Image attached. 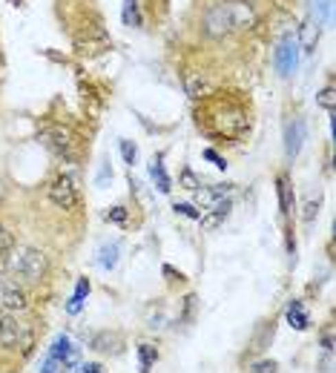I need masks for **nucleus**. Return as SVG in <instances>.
<instances>
[{"label": "nucleus", "mask_w": 336, "mask_h": 373, "mask_svg": "<svg viewBox=\"0 0 336 373\" xmlns=\"http://www.w3.org/2000/svg\"><path fill=\"white\" fill-rule=\"evenodd\" d=\"M164 275H170V282H184V273H175L170 264H164Z\"/></svg>", "instance_id": "obj_36"}, {"label": "nucleus", "mask_w": 336, "mask_h": 373, "mask_svg": "<svg viewBox=\"0 0 336 373\" xmlns=\"http://www.w3.org/2000/svg\"><path fill=\"white\" fill-rule=\"evenodd\" d=\"M75 373H104V368L98 362H81L75 368Z\"/></svg>", "instance_id": "obj_34"}, {"label": "nucleus", "mask_w": 336, "mask_h": 373, "mask_svg": "<svg viewBox=\"0 0 336 373\" xmlns=\"http://www.w3.org/2000/svg\"><path fill=\"white\" fill-rule=\"evenodd\" d=\"M84 304H87V302H81L78 296H69V299H67V313H69V316H78V313L84 310Z\"/></svg>", "instance_id": "obj_33"}, {"label": "nucleus", "mask_w": 336, "mask_h": 373, "mask_svg": "<svg viewBox=\"0 0 336 373\" xmlns=\"http://www.w3.org/2000/svg\"><path fill=\"white\" fill-rule=\"evenodd\" d=\"M104 221H109V224H118V227H124V224H126V207H124V204H115V207L104 210Z\"/></svg>", "instance_id": "obj_24"}, {"label": "nucleus", "mask_w": 336, "mask_h": 373, "mask_svg": "<svg viewBox=\"0 0 336 373\" xmlns=\"http://www.w3.org/2000/svg\"><path fill=\"white\" fill-rule=\"evenodd\" d=\"M256 23V9L250 0H221L201 14V32L207 38H227Z\"/></svg>", "instance_id": "obj_2"}, {"label": "nucleus", "mask_w": 336, "mask_h": 373, "mask_svg": "<svg viewBox=\"0 0 336 373\" xmlns=\"http://www.w3.org/2000/svg\"><path fill=\"white\" fill-rule=\"evenodd\" d=\"M319 38H322V26H319L313 18H305L299 26V35H296V43H299V52L305 55H313Z\"/></svg>", "instance_id": "obj_11"}, {"label": "nucleus", "mask_w": 336, "mask_h": 373, "mask_svg": "<svg viewBox=\"0 0 336 373\" xmlns=\"http://www.w3.org/2000/svg\"><path fill=\"white\" fill-rule=\"evenodd\" d=\"M155 362H158V348L150 345V342L138 345V370H141V373H153Z\"/></svg>", "instance_id": "obj_19"}, {"label": "nucleus", "mask_w": 336, "mask_h": 373, "mask_svg": "<svg viewBox=\"0 0 336 373\" xmlns=\"http://www.w3.org/2000/svg\"><path fill=\"white\" fill-rule=\"evenodd\" d=\"M179 184H181L187 192H196V190L201 187V178H199L193 170H181V175H179Z\"/></svg>", "instance_id": "obj_25"}, {"label": "nucleus", "mask_w": 336, "mask_h": 373, "mask_svg": "<svg viewBox=\"0 0 336 373\" xmlns=\"http://www.w3.org/2000/svg\"><path fill=\"white\" fill-rule=\"evenodd\" d=\"M184 89L193 101H201L207 95H213V84L207 80L204 72H184Z\"/></svg>", "instance_id": "obj_14"}, {"label": "nucleus", "mask_w": 336, "mask_h": 373, "mask_svg": "<svg viewBox=\"0 0 336 373\" xmlns=\"http://www.w3.org/2000/svg\"><path fill=\"white\" fill-rule=\"evenodd\" d=\"M201 155H204V161H210V164H213L216 170H227V158H224V155H219L213 147H207Z\"/></svg>", "instance_id": "obj_29"}, {"label": "nucleus", "mask_w": 336, "mask_h": 373, "mask_svg": "<svg viewBox=\"0 0 336 373\" xmlns=\"http://www.w3.org/2000/svg\"><path fill=\"white\" fill-rule=\"evenodd\" d=\"M121 21L130 29H141L144 26V14H141V3L138 0H124L121 3Z\"/></svg>", "instance_id": "obj_18"}, {"label": "nucleus", "mask_w": 336, "mask_h": 373, "mask_svg": "<svg viewBox=\"0 0 336 373\" xmlns=\"http://www.w3.org/2000/svg\"><path fill=\"white\" fill-rule=\"evenodd\" d=\"M316 216H319V196H313V192H311L308 201H305V210H302V221L311 224Z\"/></svg>", "instance_id": "obj_27"}, {"label": "nucleus", "mask_w": 336, "mask_h": 373, "mask_svg": "<svg viewBox=\"0 0 336 373\" xmlns=\"http://www.w3.org/2000/svg\"><path fill=\"white\" fill-rule=\"evenodd\" d=\"M92 350H98L104 356H118L124 350V336L118 330H101V333H95Z\"/></svg>", "instance_id": "obj_12"}, {"label": "nucleus", "mask_w": 336, "mask_h": 373, "mask_svg": "<svg viewBox=\"0 0 336 373\" xmlns=\"http://www.w3.org/2000/svg\"><path fill=\"white\" fill-rule=\"evenodd\" d=\"M250 373H279V362L276 359H259L250 368Z\"/></svg>", "instance_id": "obj_30"}, {"label": "nucleus", "mask_w": 336, "mask_h": 373, "mask_svg": "<svg viewBox=\"0 0 336 373\" xmlns=\"http://www.w3.org/2000/svg\"><path fill=\"white\" fill-rule=\"evenodd\" d=\"M273 69L282 80H291L299 69V43H296V35H282V41L276 43L273 49Z\"/></svg>", "instance_id": "obj_4"}, {"label": "nucleus", "mask_w": 336, "mask_h": 373, "mask_svg": "<svg viewBox=\"0 0 336 373\" xmlns=\"http://www.w3.org/2000/svg\"><path fill=\"white\" fill-rule=\"evenodd\" d=\"M316 104L322 106V109H328V112H333V106H336V92H333V84H328V87H322L316 92Z\"/></svg>", "instance_id": "obj_22"}, {"label": "nucleus", "mask_w": 336, "mask_h": 373, "mask_svg": "<svg viewBox=\"0 0 336 373\" xmlns=\"http://www.w3.org/2000/svg\"><path fill=\"white\" fill-rule=\"evenodd\" d=\"M89 293H92V282L87 279V275H81V279L75 282V293H72V296H78L81 302H87V296H89Z\"/></svg>", "instance_id": "obj_31"}, {"label": "nucleus", "mask_w": 336, "mask_h": 373, "mask_svg": "<svg viewBox=\"0 0 336 373\" xmlns=\"http://www.w3.org/2000/svg\"><path fill=\"white\" fill-rule=\"evenodd\" d=\"M284 321L291 324L293 330H308L311 328V313L305 310V304H302L299 299H293L284 307Z\"/></svg>", "instance_id": "obj_15"}, {"label": "nucleus", "mask_w": 336, "mask_h": 373, "mask_svg": "<svg viewBox=\"0 0 336 373\" xmlns=\"http://www.w3.org/2000/svg\"><path fill=\"white\" fill-rule=\"evenodd\" d=\"M150 178H153V184H155V190L161 192V196H167V192L172 190V178H170V172L164 167V158L161 155H153V161H150Z\"/></svg>", "instance_id": "obj_16"}, {"label": "nucleus", "mask_w": 336, "mask_h": 373, "mask_svg": "<svg viewBox=\"0 0 336 373\" xmlns=\"http://www.w3.org/2000/svg\"><path fill=\"white\" fill-rule=\"evenodd\" d=\"M331 14H333V0H313L308 18H313L319 26H328L331 23Z\"/></svg>", "instance_id": "obj_20"}, {"label": "nucleus", "mask_w": 336, "mask_h": 373, "mask_svg": "<svg viewBox=\"0 0 336 373\" xmlns=\"http://www.w3.org/2000/svg\"><path fill=\"white\" fill-rule=\"evenodd\" d=\"M49 356H55V359H58L63 368H67V370H72V368L81 365V348H78L67 333H58V336L52 339Z\"/></svg>", "instance_id": "obj_9"}, {"label": "nucleus", "mask_w": 336, "mask_h": 373, "mask_svg": "<svg viewBox=\"0 0 336 373\" xmlns=\"http://www.w3.org/2000/svg\"><path fill=\"white\" fill-rule=\"evenodd\" d=\"M0 307L9 313H23L29 302H26V293L18 287V282H12L9 275L0 273Z\"/></svg>", "instance_id": "obj_8"}, {"label": "nucleus", "mask_w": 336, "mask_h": 373, "mask_svg": "<svg viewBox=\"0 0 336 373\" xmlns=\"http://www.w3.org/2000/svg\"><path fill=\"white\" fill-rule=\"evenodd\" d=\"M41 141H43L58 158H72V152H75V135H72L69 126L46 124V126L41 129Z\"/></svg>", "instance_id": "obj_6"}, {"label": "nucleus", "mask_w": 336, "mask_h": 373, "mask_svg": "<svg viewBox=\"0 0 336 373\" xmlns=\"http://www.w3.org/2000/svg\"><path fill=\"white\" fill-rule=\"evenodd\" d=\"M46 196H49V201L60 210H75L78 207V187L72 181V175L67 172H58L49 187H46Z\"/></svg>", "instance_id": "obj_7"}, {"label": "nucleus", "mask_w": 336, "mask_h": 373, "mask_svg": "<svg viewBox=\"0 0 336 373\" xmlns=\"http://www.w3.org/2000/svg\"><path fill=\"white\" fill-rule=\"evenodd\" d=\"M118 150H121L124 164L133 170V167L138 164V144H135V141H130V138H118Z\"/></svg>", "instance_id": "obj_21"}, {"label": "nucleus", "mask_w": 336, "mask_h": 373, "mask_svg": "<svg viewBox=\"0 0 336 373\" xmlns=\"http://www.w3.org/2000/svg\"><path fill=\"white\" fill-rule=\"evenodd\" d=\"M199 126H204L207 133L216 138L236 141L250 129V112L242 101L233 98V95L213 92V95H207V101H204V115L199 112Z\"/></svg>", "instance_id": "obj_1"}, {"label": "nucleus", "mask_w": 336, "mask_h": 373, "mask_svg": "<svg viewBox=\"0 0 336 373\" xmlns=\"http://www.w3.org/2000/svg\"><path fill=\"white\" fill-rule=\"evenodd\" d=\"M0 316H3V307H0Z\"/></svg>", "instance_id": "obj_37"}, {"label": "nucleus", "mask_w": 336, "mask_h": 373, "mask_svg": "<svg viewBox=\"0 0 336 373\" xmlns=\"http://www.w3.org/2000/svg\"><path fill=\"white\" fill-rule=\"evenodd\" d=\"M118 258H121V245H118V241H104V245L98 247V256H95V264L109 273V270L118 267Z\"/></svg>", "instance_id": "obj_17"}, {"label": "nucleus", "mask_w": 336, "mask_h": 373, "mask_svg": "<svg viewBox=\"0 0 336 373\" xmlns=\"http://www.w3.org/2000/svg\"><path fill=\"white\" fill-rule=\"evenodd\" d=\"M112 181V167H109V161L104 158L101 161V170H98V178H95V184H98V187H107Z\"/></svg>", "instance_id": "obj_32"}, {"label": "nucleus", "mask_w": 336, "mask_h": 373, "mask_svg": "<svg viewBox=\"0 0 336 373\" xmlns=\"http://www.w3.org/2000/svg\"><path fill=\"white\" fill-rule=\"evenodd\" d=\"M0 348L3 350H29L32 348V330L14 316H0Z\"/></svg>", "instance_id": "obj_5"}, {"label": "nucleus", "mask_w": 336, "mask_h": 373, "mask_svg": "<svg viewBox=\"0 0 336 373\" xmlns=\"http://www.w3.org/2000/svg\"><path fill=\"white\" fill-rule=\"evenodd\" d=\"M172 210H175V216H184V218H193V221H201V213H204V210H199L196 204H187V201H175Z\"/></svg>", "instance_id": "obj_23"}, {"label": "nucleus", "mask_w": 336, "mask_h": 373, "mask_svg": "<svg viewBox=\"0 0 336 373\" xmlns=\"http://www.w3.org/2000/svg\"><path fill=\"white\" fill-rule=\"evenodd\" d=\"M12 247H14V233L6 224H0V258H3L6 253H12Z\"/></svg>", "instance_id": "obj_26"}, {"label": "nucleus", "mask_w": 336, "mask_h": 373, "mask_svg": "<svg viewBox=\"0 0 336 373\" xmlns=\"http://www.w3.org/2000/svg\"><path fill=\"white\" fill-rule=\"evenodd\" d=\"M0 267L9 270L12 275H21L29 284H38L49 273V258L38 247H12V253L0 258Z\"/></svg>", "instance_id": "obj_3"}, {"label": "nucleus", "mask_w": 336, "mask_h": 373, "mask_svg": "<svg viewBox=\"0 0 336 373\" xmlns=\"http://www.w3.org/2000/svg\"><path fill=\"white\" fill-rule=\"evenodd\" d=\"M276 192H279V210H282V216L291 218L296 213V192H293L291 178H287L284 172L276 178Z\"/></svg>", "instance_id": "obj_13"}, {"label": "nucleus", "mask_w": 336, "mask_h": 373, "mask_svg": "<svg viewBox=\"0 0 336 373\" xmlns=\"http://www.w3.org/2000/svg\"><path fill=\"white\" fill-rule=\"evenodd\" d=\"M322 348H325V353H333V330L331 328L322 333Z\"/></svg>", "instance_id": "obj_35"}, {"label": "nucleus", "mask_w": 336, "mask_h": 373, "mask_svg": "<svg viewBox=\"0 0 336 373\" xmlns=\"http://www.w3.org/2000/svg\"><path fill=\"white\" fill-rule=\"evenodd\" d=\"M38 373H67V368H63V365L55 359V356L46 353L43 362H41V368H38Z\"/></svg>", "instance_id": "obj_28"}, {"label": "nucleus", "mask_w": 336, "mask_h": 373, "mask_svg": "<svg viewBox=\"0 0 336 373\" xmlns=\"http://www.w3.org/2000/svg\"><path fill=\"white\" fill-rule=\"evenodd\" d=\"M305 141H308V124H305V118H291L287 121V126H284V155L287 158H299V152H302V147H305Z\"/></svg>", "instance_id": "obj_10"}]
</instances>
